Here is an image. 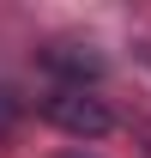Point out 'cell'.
Masks as SVG:
<instances>
[{
    "label": "cell",
    "mask_w": 151,
    "mask_h": 158,
    "mask_svg": "<svg viewBox=\"0 0 151 158\" xmlns=\"http://www.w3.org/2000/svg\"><path fill=\"white\" fill-rule=\"evenodd\" d=\"M145 61H151V43H145Z\"/></svg>",
    "instance_id": "5"
},
{
    "label": "cell",
    "mask_w": 151,
    "mask_h": 158,
    "mask_svg": "<svg viewBox=\"0 0 151 158\" xmlns=\"http://www.w3.org/2000/svg\"><path fill=\"white\" fill-rule=\"evenodd\" d=\"M145 140H151V128H145Z\"/></svg>",
    "instance_id": "6"
},
{
    "label": "cell",
    "mask_w": 151,
    "mask_h": 158,
    "mask_svg": "<svg viewBox=\"0 0 151 158\" xmlns=\"http://www.w3.org/2000/svg\"><path fill=\"white\" fill-rule=\"evenodd\" d=\"M42 116L55 122L60 134H79V140H103L115 128V116L103 110V98H91V91H73V85H60L55 98L42 103Z\"/></svg>",
    "instance_id": "1"
},
{
    "label": "cell",
    "mask_w": 151,
    "mask_h": 158,
    "mask_svg": "<svg viewBox=\"0 0 151 158\" xmlns=\"http://www.w3.org/2000/svg\"><path fill=\"white\" fill-rule=\"evenodd\" d=\"M18 110H24V103L12 98L6 85H0V140H6V134H12V128H18Z\"/></svg>",
    "instance_id": "3"
},
{
    "label": "cell",
    "mask_w": 151,
    "mask_h": 158,
    "mask_svg": "<svg viewBox=\"0 0 151 158\" xmlns=\"http://www.w3.org/2000/svg\"><path fill=\"white\" fill-rule=\"evenodd\" d=\"M67 158H85V152H67Z\"/></svg>",
    "instance_id": "4"
},
{
    "label": "cell",
    "mask_w": 151,
    "mask_h": 158,
    "mask_svg": "<svg viewBox=\"0 0 151 158\" xmlns=\"http://www.w3.org/2000/svg\"><path fill=\"white\" fill-rule=\"evenodd\" d=\"M42 67L60 73V79H73V91H85V79L103 73V55H97L91 43H48L42 49Z\"/></svg>",
    "instance_id": "2"
}]
</instances>
